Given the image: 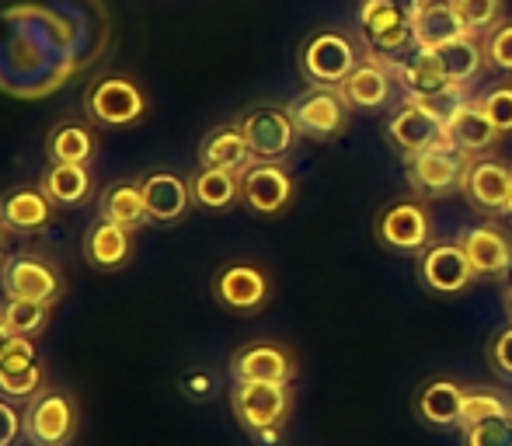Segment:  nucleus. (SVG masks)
I'll list each match as a JSON object with an SVG mask.
<instances>
[{
    "instance_id": "423d86ee",
    "label": "nucleus",
    "mask_w": 512,
    "mask_h": 446,
    "mask_svg": "<svg viewBox=\"0 0 512 446\" xmlns=\"http://www.w3.org/2000/svg\"><path fill=\"white\" fill-rule=\"evenodd\" d=\"M237 126H241L255 161H283L300 140L297 122L283 105H255L241 115Z\"/></svg>"
},
{
    "instance_id": "4468645a",
    "label": "nucleus",
    "mask_w": 512,
    "mask_h": 446,
    "mask_svg": "<svg viewBox=\"0 0 512 446\" xmlns=\"http://www.w3.org/2000/svg\"><path fill=\"white\" fill-rule=\"evenodd\" d=\"M457 241L478 279L502 283V279L512 276V241L502 227H495V223H474V227L460 230Z\"/></svg>"
},
{
    "instance_id": "f8f14e48",
    "label": "nucleus",
    "mask_w": 512,
    "mask_h": 446,
    "mask_svg": "<svg viewBox=\"0 0 512 446\" xmlns=\"http://www.w3.org/2000/svg\"><path fill=\"white\" fill-rule=\"evenodd\" d=\"M387 140L398 150L405 161L425 154V150H436L450 143V129L443 119H436L432 112H425L415 102H401L398 112L387 119Z\"/></svg>"
},
{
    "instance_id": "bb28decb",
    "label": "nucleus",
    "mask_w": 512,
    "mask_h": 446,
    "mask_svg": "<svg viewBox=\"0 0 512 446\" xmlns=\"http://www.w3.org/2000/svg\"><path fill=\"white\" fill-rule=\"evenodd\" d=\"M192 185V203L203 206L209 213H223L241 199V171H223V168H199L189 178Z\"/></svg>"
},
{
    "instance_id": "37998d69",
    "label": "nucleus",
    "mask_w": 512,
    "mask_h": 446,
    "mask_svg": "<svg viewBox=\"0 0 512 446\" xmlns=\"http://www.w3.org/2000/svg\"><path fill=\"white\" fill-rule=\"evenodd\" d=\"M387 4L394 7V11L401 14L405 21H415L418 14H422V7H425V0H387Z\"/></svg>"
},
{
    "instance_id": "49530a36",
    "label": "nucleus",
    "mask_w": 512,
    "mask_h": 446,
    "mask_svg": "<svg viewBox=\"0 0 512 446\" xmlns=\"http://www.w3.org/2000/svg\"><path fill=\"white\" fill-rule=\"evenodd\" d=\"M506 220L512 223V192H509V206H506Z\"/></svg>"
},
{
    "instance_id": "aec40b11",
    "label": "nucleus",
    "mask_w": 512,
    "mask_h": 446,
    "mask_svg": "<svg viewBox=\"0 0 512 446\" xmlns=\"http://www.w3.org/2000/svg\"><path fill=\"white\" fill-rule=\"evenodd\" d=\"M467 387L450 377H432L415 391V419L432 429L460 426V408H464Z\"/></svg>"
},
{
    "instance_id": "f03ea898",
    "label": "nucleus",
    "mask_w": 512,
    "mask_h": 446,
    "mask_svg": "<svg viewBox=\"0 0 512 446\" xmlns=\"http://www.w3.org/2000/svg\"><path fill=\"white\" fill-rule=\"evenodd\" d=\"M230 408L255 440H276L293 412V391L290 384H234Z\"/></svg>"
},
{
    "instance_id": "2eb2a0df",
    "label": "nucleus",
    "mask_w": 512,
    "mask_h": 446,
    "mask_svg": "<svg viewBox=\"0 0 512 446\" xmlns=\"http://www.w3.org/2000/svg\"><path fill=\"white\" fill-rule=\"evenodd\" d=\"M234 384H290L297 377V359L279 342H248L230 356Z\"/></svg>"
},
{
    "instance_id": "20e7f679",
    "label": "nucleus",
    "mask_w": 512,
    "mask_h": 446,
    "mask_svg": "<svg viewBox=\"0 0 512 446\" xmlns=\"http://www.w3.org/2000/svg\"><path fill=\"white\" fill-rule=\"evenodd\" d=\"M373 237L380 248L398 255H422L432 244V213L422 199H394L373 220Z\"/></svg>"
},
{
    "instance_id": "f257e3e1",
    "label": "nucleus",
    "mask_w": 512,
    "mask_h": 446,
    "mask_svg": "<svg viewBox=\"0 0 512 446\" xmlns=\"http://www.w3.org/2000/svg\"><path fill=\"white\" fill-rule=\"evenodd\" d=\"M297 63L310 88H342L352 70L363 63V49L338 28H317L304 39Z\"/></svg>"
},
{
    "instance_id": "6ab92c4d",
    "label": "nucleus",
    "mask_w": 512,
    "mask_h": 446,
    "mask_svg": "<svg viewBox=\"0 0 512 446\" xmlns=\"http://www.w3.org/2000/svg\"><path fill=\"white\" fill-rule=\"evenodd\" d=\"M394 81L405 91V102H418V98H429L436 91L450 88V77H446L443 63H439V53L422 46H415L408 56H401L394 63Z\"/></svg>"
},
{
    "instance_id": "72a5a7b5",
    "label": "nucleus",
    "mask_w": 512,
    "mask_h": 446,
    "mask_svg": "<svg viewBox=\"0 0 512 446\" xmlns=\"http://www.w3.org/2000/svg\"><path fill=\"white\" fill-rule=\"evenodd\" d=\"M474 105L488 115V122L499 129V136H512V81L481 91V95L474 98Z\"/></svg>"
},
{
    "instance_id": "6e6552de",
    "label": "nucleus",
    "mask_w": 512,
    "mask_h": 446,
    "mask_svg": "<svg viewBox=\"0 0 512 446\" xmlns=\"http://www.w3.org/2000/svg\"><path fill=\"white\" fill-rule=\"evenodd\" d=\"M297 196V182L279 161H251L241 171V203L255 217H279L290 210Z\"/></svg>"
},
{
    "instance_id": "1a4fd4ad",
    "label": "nucleus",
    "mask_w": 512,
    "mask_h": 446,
    "mask_svg": "<svg viewBox=\"0 0 512 446\" xmlns=\"http://www.w3.org/2000/svg\"><path fill=\"white\" fill-rule=\"evenodd\" d=\"M84 109H88V115L98 126L122 129L147 115V95L129 77H102V81L91 84L88 98H84Z\"/></svg>"
},
{
    "instance_id": "4be33fe9",
    "label": "nucleus",
    "mask_w": 512,
    "mask_h": 446,
    "mask_svg": "<svg viewBox=\"0 0 512 446\" xmlns=\"http://www.w3.org/2000/svg\"><path fill=\"white\" fill-rule=\"evenodd\" d=\"M53 223V203L42 189H11L0 199V227L11 234H39Z\"/></svg>"
},
{
    "instance_id": "5701e85b",
    "label": "nucleus",
    "mask_w": 512,
    "mask_h": 446,
    "mask_svg": "<svg viewBox=\"0 0 512 446\" xmlns=\"http://www.w3.org/2000/svg\"><path fill=\"white\" fill-rule=\"evenodd\" d=\"M411 32H415V46L422 49H443L450 42L471 35L464 18L457 14V7H453V0H425L422 14L411 21Z\"/></svg>"
},
{
    "instance_id": "b1692460",
    "label": "nucleus",
    "mask_w": 512,
    "mask_h": 446,
    "mask_svg": "<svg viewBox=\"0 0 512 446\" xmlns=\"http://www.w3.org/2000/svg\"><path fill=\"white\" fill-rule=\"evenodd\" d=\"M255 161L248 140H244L241 126H220L206 133L203 147H199V168H223V171H244Z\"/></svg>"
},
{
    "instance_id": "58836bf2",
    "label": "nucleus",
    "mask_w": 512,
    "mask_h": 446,
    "mask_svg": "<svg viewBox=\"0 0 512 446\" xmlns=\"http://www.w3.org/2000/svg\"><path fill=\"white\" fill-rule=\"evenodd\" d=\"M42 387V366L32 363L25 370H0V394L4 398H35Z\"/></svg>"
},
{
    "instance_id": "9b49d317",
    "label": "nucleus",
    "mask_w": 512,
    "mask_h": 446,
    "mask_svg": "<svg viewBox=\"0 0 512 446\" xmlns=\"http://www.w3.org/2000/svg\"><path fill=\"white\" fill-rule=\"evenodd\" d=\"M415 272H418V283L429 293H436V297H457V293H464L478 279L471 262H467L464 248H460V241H432L418 255Z\"/></svg>"
},
{
    "instance_id": "39448f33",
    "label": "nucleus",
    "mask_w": 512,
    "mask_h": 446,
    "mask_svg": "<svg viewBox=\"0 0 512 446\" xmlns=\"http://www.w3.org/2000/svg\"><path fill=\"white\" fill-rule=\"evenodd\" d=\"M359 39L370 56L384 63H398L415 49L411 21L401 18L387 0H363L359 4Z\"/></svg>"
},
{
    "instance_id": "f704fd0d",
    "label": "nucleus",
    "mask_w": 512,
    "mask_h": 446,
    "mask_svg": "<svg viewBox=\"0 0 512 446\" xmlns=\"http://www.w3.org/2000/svg\"><path fill=\"white\" fill-rule=\"evenodd\" d=\"M457 14L464 18L471 35H488L495 25H502V0H453Z\"/></svg>"
},
{
    "instance_id": "e433bc0d",
    "label": "nucleus",
    "mask_w": 512,
    "mask_h": 446,
    "mask_svg": "<svg viewBox=\"0 0 512 446\" xmlns=\"http://www.w3.org/2000/svg\"><path fill=\"white\" fill-rule=\"evenodd\" d=\"M464 446H512V412L464 429Z\"/></svg>"
},
{
    "instance_id": "7ed1b4c3",
    "label": "nucleus",
    "mask_w": 512,
    "mask_h": 446,
    "mask_svg": "<svg viewBox=\"0 0 512 446\" xmlns=\"http://www.w3.org/2000/svg\"><path fill=\"white\" fill-rule=\"evenodd\" d=\"M474 157L457 150L453 143L436 150H425V154L411 157L408 161V185L418 199H446L464 192L467 171H471Z\"/></svg>"
},
{
    "instance_id": "393cba45",
    "label": "nucleus",
    "mask_w": 512,
    "mask_h": 446,
    "mask_svg": "<svg viewBox=\"0 0 512 446\" xmlns=\"http://www.w3.org/2000/svg\"><path fill=\"white\" fill-rule=\"evenodd\" d=\"M84 255L95 265L98 272H115L129 262L133 255V241H129V230L119 227V223H95L84 237Z\"/></svg>"
},
{
    "instance_id": "4c0bfd02",
    "label": "nucleus",
    "mask_w": 512,
    "mask_h": 446,
    "mask_svg": "<svg viewBox=\"0 0 512 446\" xmlns=\"http://www.w3.org/2000/svg\"><path fill=\"white\" fill-rule=\"evenodd\" d=\"M474 98H467V88H460V84H450V88H443V91H436V95H429V98H418L415 105H422L425 112H432L436 119H443L446 126H450V119L457 115L460 109H467Z\"/></svg>"
},
{
    "instance_id": "a19ab883",
    "label": "nucleus",
    "mask_w": 512,
    "mask_h": 446,
    "mask_svg": "<svg viewBox=\"0 0 512 446\" xmlns=\"http://www.w3.org/2000/svg\"><path fill=\"white\" fill-rule=\"evenodd\" d=\"M35 363V345L32 338L18 335L11 345H7V352L0 356V370H25V366Z\"/></svg>"
},
{
    "instance_id": "c03bdc74",
    "label": "nucleus",
    "mask_w": 512,
    "mask_h": 446,
    "mask_svg": "<svg viewBox=\"0 0 512 446\" xmlns=\"http://www.w3.org/2000/svg\"><path fill=\"white\" fill-rule=\"evenodd\" d=\"M14 338H18V335H14L11 328L4 325V321H0V356H4V352H7V345H11Z\"/></svg>"
},
{
    "instance_id": "7c9ffc66",
    "label": "nucleus",
    "mask_w": 512,
    "mask_h": 446,
    "mask_svg": "<svg viewBox=\"0 0 512 446\" xmlns=\"http://www.w3.org/2000/svg\"><path fill=\"white\" fill-rule=\"evenodd\" d=\"M95 133L81 122H63L49 133V161L53 164H91L95 157Z\"/></svg>"
},
{
    "instance_id": "dca6fc26",
    "label": "nucleus",
    "mask_w": 512,
    "mask_h": 446,
    "mask_svg": "<svg viewBox=\"0 0 512 446\" xmlns=\"http://www.w3.org/2000/svg\"><path fill=\"white\" fill-rule=\"evenodd\" d=\"M25 436L32 446H70L77 436V408L63 391L32 398L25 412Z\"/></svg>"
},
{
    "instance_id": "a18cd8bd",
    "label": "nucleus",
    "mask_w": 512,
    "mask_h": 446,
    "mask_svg": "<svg viewBox=\"0 0 512 446\" xmlns=\"http://www.w3.org/2000/svg\"><path fill=\"white\" fill-rule=\"evenodd\" d=\"M506 314H509V321H512V283L506 286Z\"/></svg>"
},
{
    "instance_id": "a878e982",
    "label": "nucleus",
    "mask_w": 512,
    "mask_h": 446,
    "mask_svg": "<svg viewBox=\"0 0 512 446\" xmlns=\"http://www.w3.org/2000/svg\"><path fill=\"white\" fill-rule=\"evenodd\" d=\"M450 143L457 150H464V154H471V157H485L488 150H495L499 147V129L488 122V115L478 109V105H467V109H460L457 115L450 119Z\"/></svg>"
},
{
    "instance_id": "79ce46f5",
    "label": "nucleus",
    "mask_w": 512,
    "mask_h": 446,
    "mask_svg": "<svg viewBox=\"0 0 512 446\" xmlns=\"http://www.w3.org/2000/svg\"><path fill=\"white\" fill-rule=\"evenodd\" d=\"M21 433H25V415L7 401H0V446H14Z\"/></svg>"
},
{
    "instance_id": "a211bd4d",
    "label": "nucleus",
    "mask_w": 512,
    "mask_h": 446,
    "mask_svg": "<svg viewBox=\"0 0 512 446\" xmlns=\"http://www.w3.org/2000/svg\"><path fill=\"white\" fill-rule=\"evenodd\" d=\"M338 91H342V98L349 102V109H359V112L387 109L394 98V63L377 60V56H370L363 49V63L352 70L349 81Z\"/></svg>"
},
{
    "instance_id": "473e14b6",
    "label": "nucleus",
    "mask_w": 512,
    "mask_h": 446,
    "mask_svg": "<svg viewBox=\"0 0 512 446\" xmlns=\"http://www.w3.org/2000/svg\"><path fill=\"white\" fill-rule=\"evenodd\" d=\"M506 412H512V408L502 394L485 391V387H481V391H467L464 408H460V429L478 426V422H485V419H499V415H506Z\"/></svg>"
},
{
    "instance_id": "cd10ccee",
    "label": "nucleus",
    "mask_w": 512,
    "mask_h": 446,
    "mask_svg": "<svg viewBox=\"0 0 512 446\" xmlns=\"http://www.w3.org/2000/svg\"><path fill=\"white\" fill-rule=\"evenodd\" d=\"M39 189L53 206H81L95 192V178H91L88 164H53L42 175Z\"/></svg>"
},
{
    "instance_id": "c756f323",
    "label": "nucleus",
    "mask_w": 512,
    "mask_h": 446,
    "mask_svg": "<svg viewBox=\"0 0 512 446\" xmlns=\"http://www.w3.org/2000/svg\"><path fill=\"white\" fill-rule=\"evenodd\" d=\"M102 220L119 223L129 234L140 230L147 223V199H143V185L140 182H115L105 189L102 196Z\"/></svg>"
},
{
    "instance_id": "2f4dec72",
    "label": "nucleus",
    "mask_w": 512,
    "mask_h": 446,
    "mask_svg": "<svg viewBox=\"0 0 512 446\" xmlns=\"http://www.w3.org/2000/svg\"><path fill=\"white\" fill-rule=\"evenodd\" d=\"M46 318H49V307L42 304H28V300H4L0 307V321L11 328L14 335H39L46 328Z\"/></svg>"
},
{
    "instance_id": "ddd939ff",
    "label": "nucleus",
    "mask_w": 512,
    "mask_h": 446,
    "mask_svg": "<svg viewBox=\"0 0 512 446\" xmlns=\"http://www.w3.org/2000/svg\"><path fill=\"white\" fill-rule=\"evenodd\" d=\"M0 286H4L7 300H28V304H42V307H53L63 290L60 272L32 255L7 258L4 269H0Z\"/></svg>"
},
{
    "instance_id": "ea45409f",
    "label": "nucleus",
    "mask_w": 512,
    "mask_h": 446,
    "mask_svg": "<svg viewBox=\"0 0 512 446\" xmlns=\"http://www.w3.org/2000/svg\"><path fill=\"white\" fill-rule=\"evenodd\" d=\"M488 363L502 380H512V321L488 342Z\"/></svg>"
},
{
    "instance_id": "0eeeda50",
    "label": "nucleus",
    "mask_w": 512,
    "mask_h": 446,
    "mask_svg": "<svg viewBox=\"0 0 512 446\" xmlns=\"http://www.w3.org/2000/svg\"><path fill=\"white\" fill-rule=\"evenodd\" d=\"M286 109H290L293 122H297L300 136H307V140L328 143L349 129L352 109L338 88H307L304 95L293 98Z\"/></svg>"
},
{
    "instance_id": "412c9836",
    "label": "nucleus",
    "mask_w": 512,
    "mask_h": 446,
    "mask_svg": "<svg viewBox=\"0 0 512 446\" xmlns=\"http://www.w3.org/2000/svg\"><path fill=\"white\" fill-rule=\"evenodd\" d=\"M143 199H147V217L154 223H178L189 213L192 185L175 171H154L143 178Z\"/></svg>"
},
{
    "instance_id": "c9c22d12",
    "label": "nucleus",
    "mask_w": 512,
    "mask_h": 446,
    "mask_svg": "<svg viewBox=\"0 0 512 446\" xmlns=\"http://www.w3.org/2000/svg\"><path fill=\"white\" fill-rule=\"evenodd\" d=\"M485 67L495 74H506L512 81V18L485 35Z\"/></svg>"
},
{
    "instance_id": "f3484780",
    "label": "nucleus",
    "mask_w": 512,
    "mask_h": 446,
    "mask_svg": "<svg viewBox=\"0 0 512 446\" xmlns=\"http://www.w3.org/2000/svg\"><path fill=\"white\" fill-rule=\"evenodd\" d=\"M512 192V164L499 161V157H474L471 171L460 196L471 203L474 213L481 217H506Z\"/></svg>"
},
{
    "instance_id": "c85d7f7f",
    "label": "nucleus",
    "mask_w": 512,
    "mask_h": 446,
    "mask_svg": "<svg viewBox=\"0 0 512 446\" xmlns=\"http://www.w3.org/2000/svg\"><path fill=\"white\" fill-rule=\"evenodd\" d=\"M436 53L450 84H460V88H471L481 77V70H485V39L481 35H464V39L450 42V46L436 49Z\"/></svg>"
},
{
    "instance_id": "9d476101",
    "label": "nucleus",
    "mask_w": 512,
    "mask_h": 446,
    "mask_svg": "<svg viewBox=\"0 0 512 446\" xmlns=\"http://www.w3.org/2000/svg\"><path fill=\"white\" fill-rule=\"evenodd\" d=\"M213 297L230 314H258L272 300V279L255 262H230L216 272Z\"/></svg>"
},
{
    "instance_id": "de8ad7c7",
    "label": "nucleus",
    "mask_w": 512,
    "mask_h": 446,
    "mask_svg": "<svg viewBox=\"0 0 512 446\" xmlns=\"http://www.w3.org/2000/svg\"><path fill=\"white\" fill-rule=\"evenodd\" d=\"M0 258H4V227H0Z\"/></svg>"
}]
</instances>
